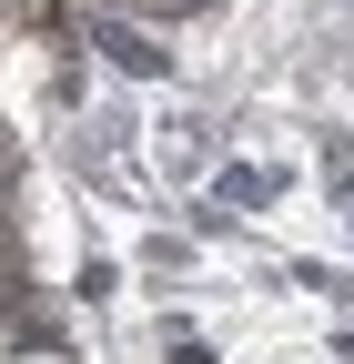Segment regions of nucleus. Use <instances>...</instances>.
<instances>
[{"mask_svg":"<svg viewBox=\"0 0 354 364\" xmlns=\"http://www.w3.org/2000/svg\"><path fill=\"white\" fill-rule=\"evenodd\" d=\"M0 344H11V334H0Z\"/></svg>","mask_w":354,"mask_h":364,"instance_id":"obj_1","label":"nucleus"},{"mask_svg":"<svg viewBox=\"0 0 354 364\" xmlns=\"http://www.w3.org/2000/svg\"><path fill=\"white\" fill-rule=\"evenodd\" d=\"M152 11H162V0H152Z\"/></svg>","mask_w":354,"mask_h":364,"instance_id":"obj_2","label":"nucleus"}]
</instances>
